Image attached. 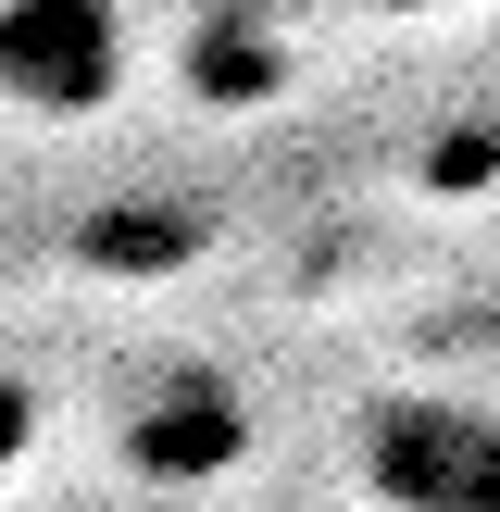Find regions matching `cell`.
<instances>
[{
	"mask_svg": "<svg viewBox=\"0 0 500 512\" xmlns=\"http://www.w3.org/2000/svg\"><path fill=\"white\" fill-rule=\"evenodd\" d=\"M125 463L150 488H213V475L250 463V400L225 375H163V388L125 413Z\"/></svg>",
	"mask_w": 500,
	"mask_h": 512,
	"instance_id": "3957f363",
	"label": "cell"
},
{
	"mask_svg": "<svg viewBox=\"0 0 500 512\" xmlns=\"http://www.w3.org/2000/svg\"><path fill=\"white\" fill-rule=\"evenodd\" d=\"M0 88L25 125H100L125 100V13L113 0H13L0 13Z\"/></svg>",
	"mask_w": 500,
	"mask_h": 512,
	"instance_id": "7a4b0ae2",
	"label": "cell"
},
{
	"mask_svg": "<svg viewBox=\"0 0 500 512\" xmlns=\"http://www.w3.org/2000/svg\"><path fill=\"white\" fill-rule=\"evenodd\" d=\"M213 250V213L200 200H100L88 225H75V263L88 275H175Z\"/></svg>",
	"mask_w": 500,
	"mask_h": 512,
	"instance_id": "277c9868",
	"label": "cell"
},
{
	"mask_svg": "<svg viewBox=\"0 0 500 512\" xmlns=\"http://www.w3.org/2000/svg\"><path fill=\"white\" fill-rule=\"evenodd\" d=\"M375 512H500V413L463 388H388L350 425Z\"/></svg>",
	"mask_w": 500,
	"mask_h": 512,
	"instance_id": "6da1fadb",
	"label": "cell"
}]
</instances>
